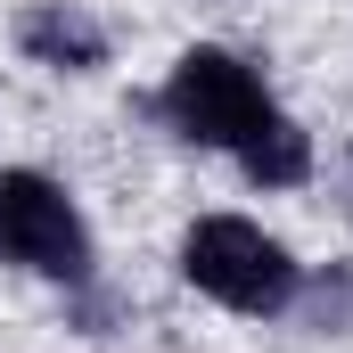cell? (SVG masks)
<instances>
[{
	"instance_id": "6da1fadb",
	"label": "cell",
	"mask_w": 353,
	"mask_h": 353,
	"mask_svg": "<svg viewBox=\"0 0 353 353\" xmlns=\"http://www.w3.org/2000/svg\"><path fill=\"white\" fill-rule=\"evenodd\" d=\"M173 279L197 296V304H214L222 321H296V304H304V288H312V263L296 255V239L288 230H271L263 214H247V205H205V214H189L173 239Z\"/></svg>"
},
{
	"instance_id": "7a4b0ae2",
	"label": "cell",
	"mask_w": 353,
	"mask_h": 353,
	"mask_svg": "<svg viewBox=\"0 0 353 353\" xmlns=\"http://www.w3.org/2000/svg\"><path fill=\"white\" fill-rule=\"evenodd\" d=\"M288 99L263 74V58H247L239 41H181L165 58V74L148 90V115L165 123V140L189 157H239Z\"/></svg>"
},
{
	"instance_id": "5b68a950",
	"label": "cell",
	"mask_w": 353,
	"mask_h": 353,
	"mask_svg": "<svg viewBox=\"0 0 353 353\" xmlns=\"http://www.w3.org/2000/svg\"><path fill=\"white\" fill-rule=\"evenodd\" d=\"M230 173L247 181L255 197H296V189H312V181H321V132H312L296 107H279L263 132L230 157Z\"/></svg>"
},
{
	"instance_id": "3957f363",
	"label": "cell",
	"mask_w": 353,
	"mask_h": 353,
	"mask_svg": "<svg viewBox=\"0 0 353 353\" xmlns=\"http://www.w3.org/2000/svg\"><path fill=\"white\" fill-rule=\"evenodd\" d=\"M0 271L58 288V296H83L107 279L99 271V222L66 173L25 165V157L0 165Z\"/></svg>"
},
{
	"instance_id": "277c9868",
	"label": "cell",
	"mask_w": 353,
	"mask_h": 353,
	"mask_svg": "<svg viewBox=\"0 0 353 353\" xmlns=\"http://www.w3.org/2000/svg\"><path fill=\"white\" fill-rule=\"evenodd\" d=\"M8 50L50 83H99L115 66V25L90 0H17L8 8Z\"/></svg>"
}]
</instances>
